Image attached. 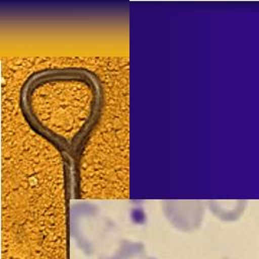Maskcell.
<instances>
[{
    "label": "cell",
    "mask_w": 259,
    "mask_h": 259,
    "mask_svg": "<svg viewBox=\"0 0 259 259\" xmlns=\"http://www.w3.org/2000/svg\"><path fill=\"white\" fill-rule=\"evenodd\" d=\"M102 259H157L152 256L142 242L120 241L116 247Z\"/></svg>",
    "instance_id": "277c9868"
},
{
    "label": "cell",
    "mask_w": 259,
    "mask_h": 259,
    "mask_svg": "<svg viewBox=\"0 0 259 259\" xmlns=\"http://www.w3.org/2000/svg\"><path fill=\"white\" fill-rule=\"evenodd\" d=\"M20 99L23 113L36 132L65 152L75 153L95 123L101 90L88 71L51 69L30 76Z\"/></svg>",
    "instance_id": "6da1fadb"
},
{
    "label": "cell",
    "mask_w": 259,
    "mask_h": 259,
    "mask_svg": "<svg viewBox=\"0 0 259 259\" xmlns=\"http://www.w3.org/2000/svg\"><path fill=\"white\" fill-rule=\"evenodd\" d=\"M165 213L170 223L182 232H192L199 228L203 217V208L200 203H177L178 201H167Z\"/></svg>",
    "instance_id": "3957f363"
},
{
    "label": "cell",
    "mask_w": 259,
    "mask_h": 259,
    "mask_svg": "<svg viewBox=\"0 0 259 259\" xmlns=\"http://www.w3.org/2000/svg\"><path fill=\"white\" fill-rule=\"evenodd\" d=\"M71 229L72 237L83 254L104 256L103 249L108 240L110 229L96 211V208L90 205L77 206L74 209Z\"/></svg>",
    "instance_id": "7a4b0ae2"
}]
</instances>
